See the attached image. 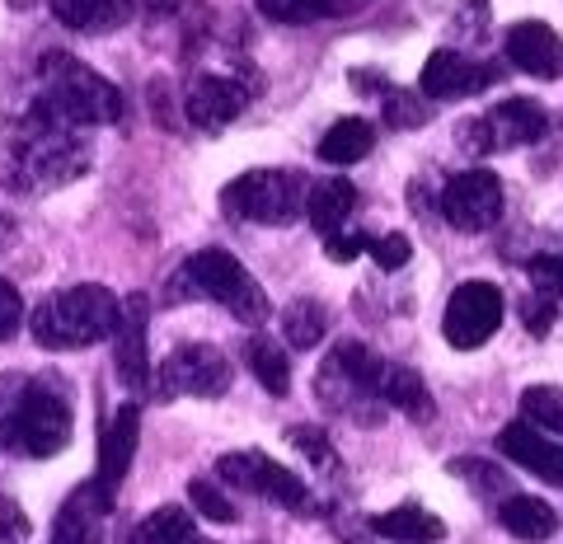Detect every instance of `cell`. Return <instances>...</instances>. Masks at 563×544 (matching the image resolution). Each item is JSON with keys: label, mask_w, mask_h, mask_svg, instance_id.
<instances>
[{"label": "cell", "mask_w": 563, "mask_h": 544, "mask_svg": "<svg viewBox=\"0 0 563 544\" xmlns=\"http://www.w3.org/2000/svg\"><path fill=\"white\" fill-rule=\"evenodd\" d=\"M90 165L85 127L52 118L47 109H33L0 127V179L10 192H47L70 179H80Z\"/></svg>", "instance_id": "6da1fadb"}, {"label": "cell", "mask_w": 563, "mask_h": 544, "mask_svg": "<svg viewBox=\"0 0 563 544\" xmlns=\"http://www.w3.org/2000/svg\"><path fill=\"white\" fill-rule=\"evenodd\" d=\"M38 109L52 118L70 122V127H109L122 118V95L113 80H103L95 66L76 62L70 52H47L38 66Z\"/></svg>", "instance_id": "7a4b0ae2"}, {"label": "cell", "mask_w": 563, "mask_h": 544, "mask_svg": "<svg viewBox=\"0 0 563 544\" xmlns=\"http://www.w3.org/2000/svg\"><path fill=\"white\" fill-rule=\"evenodd\" d=\"M118 306L122 301L109 287L80 282V287L43 296L29 314V329L43 347H52V353H70V347H90L99 338H109L113 324H118Z\"/></svg>", "instance_id": "3957f363"}, {"label": "cell", "mask_w": 563, "mask_h": 544, "mask_svg": "<svg viewBox=\"0 0 563 544\" xmlns=\"http://www.w3.org/2000/svg\"><path fill=\"white\" fill-rule=\"evenodd\" d=\"M179 291L207 296V301L225 306L240 324H263L273 314L268 291H263L250 277V268H244L235 254H225V249H198L192 254L184 263V273H179Z\"/></svg>", "instance_id": "277c9868"}, {"label": "cell", "mask_w": 563, "mask_h": 544, "mask_svg": "<svg viewBox=\"0 0 563 544\" xmlns=\"http://www.w3.org/2000/svg\"><path fill=\"white\" fill-rule=\"evenodd\" d=\"M380 366H385V362H380L366 343L343 338V343L329 353V362L320 366V376H314L320 403H324V409H333V413L357 418V423H376L372 403H380V399H376Z\"/></svg>", "instance_id": "5b68a950"}, {"label": "cell", "mask_w": 563, "mask_h": 544, "mask_svg": "<svg viewBox=\"0 0 563 544\" xmlns=\"http://www.w3.org/2000/svg\"><path fill=\"white\" fill-rule=\"evenodd\" d=\"M221 207L235 221L291 225L296 217H306V179L296 169H250L225 184Z\"/></svg>", "instance_id": "8992f818"}, {"label": "cell", "mask_w": 563, "mask_h": 544, "mask_svg": "<svg viewBox=\"0 0 563 544\" xmlns=\"http://www.w3.org/2000/svg\"><path fill=\"white\" fill-rule=\"evenodd\" d=\"M5 442L14 455H29V460H47V455L66 451V442H70L66 395H57L43 380H33L29 390L14 399V409L5 418Z\"/></svg>", "instance_id": "52a82bcc"}, {"label": "cell", "mask_w": 563, "mask_h": 544, "mask_svg": "<svg viewBox=\"0 0 563 544\" xmlns=\"http://www.w3.org/2000/svg\"><path fill=\"white\" fill-rule=\"evenodd\" d=\"M550 127V113L536 99H503L498 109H488L484 118L461 122V146L470 155H498V151H517L531 146Z\"/></svg>", "instance_id": "ba28073f"}, {"label": "cell", "mask_w": 563, "mask_h": 544, "mask_svg": "<svg viewBox=\"0 0 563 544\" xmlns=\"http://www.w3.org/2000/svg\"><path fill=\"white\" fill-rule=\"evenodd\" d=\"M217 474L240 493H258L273 507H287V512H310V488L301 474H291L287 465H277L273 455L263 451H225L217 460Z\"/></svg>", "instance_id": "9c48e42d"}, {"label": "cell", "mask_w": 563, "mask_h": 544, "mask_svg": "<svg viewBox=\"0 0 563 544\" xmlns=\"http://www.w3.org/2000/svg\"><path fill=\"white\" fill-rule=\"evenodd\" d=\"M231 357L211 343H179L161 366V395H192V399H221L231 390Z\"/></svg>", "instance_id": "30bf717a"}, {"label": "cell", "mask_w": 563, "mask_h": 544, "mask_svg": "<svg viewBox=\"0 0 563 544\" xmlns=\"http://www.w3.org/2000/svg\"><path fill=\"white\" fill-rule=\"evenodd\" d=\"M498 324H503V291L493 282H461L451 291L442 314V333L451 347L474 353V347H484L498 333Z\"/></svg>", "instance_id": "8fae6325"}, {"label": "cell", "mask_w": 563, "mask_h": 544, "mask_svg": "<svg viewBox=\"0 0 563 544\" xmlns=\"http://www.w3.org/2000/svg\"><path fill=\"white\" fill-rule=\"evenodd\" d=\"M442 217L465 235L493 231L503 217V179L493 169H465L442 188Z\"/></svg>", "instance_id": "7c38bea8"}, {"label": "cell", "mask_w": 563, "mask_h": 544, "mask_svg": "<svg viewBox=\"0 0 563 544\" xmlns=\"http://www.w3.org/2000/svg\"><path fill=\"white\" fill-rule=\"evenodd\" d=\"M498 80H503V71L493 62H474L455 47H437L428 57V66H422V76H418V90L432 103H451V99L484 95L488 85H498Z\"/></svg>", "instance_id": "4fadbf2b"}, {"label": "cell", "mask_w": 563, "mask_h": 544, "mask_svg": "<svg viewBox=\"0 0 563 544\" xmlns=\"http://www.w3.org/2000/svg\"><path fill=\"white\" fill-rule=\"evenodd\" d=\"M146 324H151V301L146 296H128L118 306V324H113V371L128 385L132 395H141L151 385V353H146Z\"/></svg>", "instance_id": "5bb4252c"}, {"label": "cell", "mask_w": 563, "mask_h": 544, "mask_svg": "<svg viewBox=\"0 0 563 544\" xmlns=\"http://www.w3.org/2000/svg\"><path fill=\"white\" fill-rule=\"evenodd\" d=\"M250 103V90L235 80V76H217V71H202L188 80V95H184V113L192 127L202 132H221L244 113Z\"/></svg>", "instance_id": "9a60e30c"}, {"label": "cell", "mask_w": 563, "mask_h": 544, "mask_svg": "<svg viewBox=\"0 0 563 544\" xmlns=\"http://www.w3.org/2000/svg\"><path fill=\"white\" fill-rule=\"evenodd\" d=\"M136 436H141V409L136 403H122L99 432V474H95L99 493L118 498V488L132 469V455H136Z\"/></svg>", "instance_id": "2e32d148"}, {"label": "cell", "mask_w": 563, "mask_h": 544, "mask_svg": "<svg viewBox=\"0 0 563 544\" xmlns=\"http://www.w3.org/2000/svg\"><path fill=\"white\" fill-rule=\"evenodd\" d=\"M507 62L526 76L559 80L563 76V38L544 20H521L507 29Z\"/></svg>", "instance_id": "e0dca14e"}, {"label": "cell", "mask_w": 563, "mask_h": 544, "mask_svg": "<svg viewBox=\"0 0 563 544\" xmlns=\"http://www.w3.org/2000/svg\"><path fill=\"white\" fill-rule=\"evenodd\" d=\"M113 498L99 493V484H80L76 493L62 502L57 521H52V544H103V517H109Z\"/></svg>", "instance_id": "ac0fdd59"}, {"label": "cell", "mask_w": 563, "mask_h": 544, "mask_svg": "<svg viewBox=\"0 0 563 544\" xmlns=\"http://www.w3.org/2000/svg\"><path fill=\"white\" fill-rule=\"evenodd\" d=\"M498 451H503L512 465L531 469L536 479H544L550 488H563V446L550 442V432H540V428H531V423H512V428H503Z\"/></svg>", "instance_id": "d6986e66"}, {"label": "cell", "mask_w": 563, "mask_h": 544, "mask_svg": "<svg viewBox=\"0 0 563 544\" xmlns=\"http://www.w3.org/2000/svg\"><path fill=\"white\" fill-rule=\"evenodd\" d=\"M136 0H52V20L76 33H113L132 24Z\"/></svg>", "instance_id": "ffe728a7"}, {"label": "cell", "mask_w": 563, "mask_h": 544, "mask_svg": "<svg viewBox=\"0 0 563 544\" xmlns=\"http://www.w3.org/2000/svg\"><path fill=\"white\" fill-rule=\"evenodd\" d=\"M376 399L390 403V409H399L404 418H413V423H432L437 418V403H432V390L422 385L418 371H409V366H380V385H376Z\"/></svg>", "instance_id": "44dd1931"}, {"label": "cell", "mask_w": 563, "mask_h": 544, "mask_svg": "<svg viewBox=\"0 0 563 544\" xmlns=\"http://www.w3.org/2000/svg\"><path fill=\"white\" fill-rule=\"evenodd\" d=\"M498 521H503V531L521 544H544L559 535V512L550 502L526 498V493H507L498 502Z\"/></svg>", "instance_id": "7402d4cb"}, {"label": "cell", "mask_w": 563, "mask_h": 544, "mask_svg": "<svg viewBox=\"0 0 563 544\" xmlns=\"http://www.w3.org/2000/svg\"><path fill=\"white\" fill-rule=\"evenodd\" d=\"M372 531L380 540H395V544H437V540H446L442 517H432L428 507H418V502H399V507H390V512H380L372 521Z\"/></svg>", "instance_id": "603a6c76"}, {"label": "cell", "mask_w": 563, "mask_h": 544, "mask_svg": "<svg viewBox=\"0 0 563 544\" xmlns=\"http://www.w3.org/2000/svg\"><path fill=\"white\" fill-rule=\"evenodd\" d=\"M352 212H357V188L347 179H320V184L306 188V217L320 235L343 231Z\"/></svg>", "instance_id": "cb8c5ba5"}, {"label": "cell", "mask_w": 563, "mask_h": 544, "mask_svg": "<svg viewBox=\"0 0 563 544\" xmlns=\"http://www.w3.org/2000/svg\"><path fill=\"white\" fill-rule=\"evenodd\" d=\"M376 146V127L366 118H339L333 127L324 132V142H320V160L329 165H357L366 160Z\"/></svg>", "instance_id": "d4e9b609"}, {"label": "cell", "mask_w": 563, "mask_h": 544, "mask_svg": "<svg viewBox=\"0 0 563 544\" xmlns=\"http://www.w3.org/2000/svg\"><path fill=\"white\" fill-rule=\"evenodd\" d=\"M244 362H250V371L254 380L268 390L273 399H287L291 395V357H287V347L273 343V338H250L244 343Z\"/></svg>", "instance_id": "484cf974"}, {"label": "cell", "mask_w": 563, "mask_h": 544, "mask_svg": "<svg viewBox=\"0 0 563 544\" xmlns=\"http://www.w3.org/2000/svg\"><path fill=\"white\" fill-rule=\"evenodd\" d=\"M132 540L136 544H192L198 540V525H192L188 507L169 502V507H155V512L132 531Z\"/></svg>", "instance_id": "4316f807"}, {"label": "cell", "mask_w": 563, "mask_h": 544, "mask_svg": "<svg viewBox=\"0 0 563 544\" xmlns=\"http://www.w3.org/2000/svg\"><path fill=\"white\" fill-rule=\"evenodd\" d=\"M254 5L268 14L273 24H314V20H329V14L357 10L362 0H254Z\"/></svg>", "instance_id": "83f0119b"}, {"label": "cell", "mask_w": 563, "mask_h": 544, "mask_svg": "<svg viewBox=\"0 0 563 544\" xmlns=\"http://www.w3.org/2000/svg\"><path fill=\"white\" fill-rule=\"evenodd\" d=\"M324 324H329V314L320 301H291L287 310H282V338H287L291 347H314L324 338Z\"/></svg>", "instance_id": "f1b7e54d"}, {"label": "cell", "mask_w": 563, "mask_h": 544, "mask_svg": "<svg viewBox=\"0 0 563 544\" xmlns=\"http://www.w3.org/2000/svg\"><path fill=\"white\" fill-rule=\"evenodd\" d=\"M521 423L563 436V390L559 385H531V390L521 395Z\"/></svg>", "instance_id": "f546056e"}, {"label": "cell", "mask_w": 563, "mask_h": 544, "mask_svg": "<svg viewBox=\"0 0 563 544\" xmlns=\"http://www.w3.org/2000/svg\"><path fill=\"white\" fill-rule=\"evenodd\" d=\"M188 502H192V512L198 517H207V521H217V525H231V521H240V512H235V502L221 493L211 479H192L188 484Z\"/></svg>", "instance_id": "4dcf8cb0"}, {"label": "cell", "mask_w": 563, "mask_h": 544, "mask_svg": "<svg viewBox=\"0 0 563 544\" xmlns=\"http://www.w3.org/2000/svg\"><path fill=\"white\" fill-rule=\"evenodd\" d=\"M287 442H291L296 451H301L310 465H320V469H339V455H333L324 428H306V423H296V428H287Z\"/></svg>", "instance_id": "1f68e13d"}, {"label": "cell", "mask_w": 563, "mask_h": 544, "mask_svg": "<svg viewBox=\"0 0 563 544\" xmlns=\"http://www.w3.org/2000/svg\"><path fill=\"white\" fill-rule=\"evenodd\" d=\"M432 118L428 103H418V95H404V90H385V122L395 132H409V127H422Z\"/></svg>", "instance_id": "d6a6232c"}, {"label": "cell", "mask_w": 563, "mask_h": 544, "mask_svg": "<svg viewBox=\"0 0 563 544\" xmlns=\"http://www.w3.org/2000/svg\"><path fill=\"white\" fill-rule=\"evenodd\" d=\"M366 249H372V258H376V268H385V273H399L404 263L413 258V244H409V235H380V240H366Z\"/></svg>", "instance_id": "836d02e7"}, {"label": "cell", "mask_w": 563, "mask_h": 544, "mask_svg": "<svg viewBox=\"0 0 563 544\" xmlns=\"http://www.w3.org/2000/svg\"><path fill=\"white\" fill-rule=\"evenodd\" d=\"M521 320H526V329H531L536 338H544V333L554 329V320H559V301L550 291L536 287V296H526V301H521Z\"/></svg>", "instance_id": "e575fe53"}, {"label": "cell", "mask_w": 563, "mask_h": 544, "mask_svg": "<svg viewBox=\"0 0 563 544\" xmlns=\"http://www.w3.org/2000/svg\"><path fill=\"white\" fill-rule=\"evenodd\" d=\"M526 273H531V282L540 291H550L554 301H563V254H540L526 263Z\"/></svg>", "instance_id": "d590c367"}, {"label": "cell", "mask_w": 563, "mask_h": 544, "mask_svg": "<svg viewBox=\"0 0 563 544\" xmlns=\"http://www.w3.org/2000/svg\"><path fill=\"white\" fill-rule=\"evenodd\" d=\"M0 544H29V517L24 507L0 493Z\"/></svg>", "instance_id": "8d00e7d4"}, {"label": "cell", "mask_w": 563, "mask_h": 544, "mask_svg": "<svg viewBox=\"0 0 563 544\" xmlns=\"http://www.w3.org/2000/svg\"><path fill=\"white\" fill-rule=\"evenodd\" d=\"M24 324V301H20V291H14L5 277H0V343L14 338Z\"/></svg>", "instance_id": "74e56055"}, {"label": "cell", "mask_w": 563, "mask_h": 544, "mask_svg": "<svg viewBox=\"0 0 563 544\" xmlns=\"http://www.w3.org/2000/svg\"><path fill=\"white\" fill-rule=\"evenodd\" d=\"M366 249V235H352V231H333V235H324V254L333 258V263H352Z\"/></svg>", "instance_id": "f35d334b"}, {"label": "cell", "mask_w": 563, "mask_h": 544, "mask_svg": "<svg viewBox=\"0 0 563 544\" xmlns=\"http://www.w3.org/2000/svg\"><path fill=\"white\" fill-rule=\"evenodd\" d=\"M141 5H146L151 14H174L179 10V0H141Z\"/></svg>", "instance_id": "ab89813d"}]
</instances>
